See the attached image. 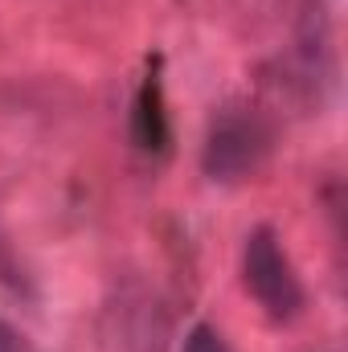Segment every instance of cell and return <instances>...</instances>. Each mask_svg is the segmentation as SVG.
Instances as JSON below:
<instances>
[{"instance_id":"cell-1","label":"cell","mask_w":348,"mask_h":352,"mask_svg":"<svg viewBox=\"0 0 348 352\" xmlns=\"http://www.w3.org/2000/svg\"><path fill=\"white\" fill-rule=\"evenodd\" d=\"M242 278L246 291L259 299V307L270 320H295L303 307V283L295 274V266L287 258L283 242L274 238V230H254L246 238L242 250Z\"/></svg>"},{"instance_id":"cell-2","label":"cell","mask_w":348,"mask_h":352,"mask_svg":"<svg viewBox=\"0 0 348 352\" xmlns=\"http://www.w3.org/2000/svg\"><path fill=\"white\" fill-rule=\"evenodd\" d=\"M266 148H270V131L262 127L259 115L242 111V107H226L209 123L201 164H205V173L213 180H238V176L259 168Z\"/></svg>"},{"instance_id":"cell-3","label":"cell","mask_w":348,"mask_h":352,"mask_svg":"<svg viewBox=\"0 0 348 352\" xmlns=\"http://www.w3.org/2000/svg\"><path fill=\"white\" fill-rule=\"evenodd\" d=\"M131 135H135V144L144 152H164L168 148V115H164V94H160V78L156 74H148L140 94H135Z\"/></svg>"},{"instance_id":"cell-4","label":"cell","mask_w":348,"mask_h":352,"mask_svg":"<svg viewBox=\"0 0 348 352\" xmlns=\"http://www.w3.org/2000/svg\"><path fill=\"white\" fill-rule=\"evenodd\" d=\"M180 352H230V344L221 340V332H217V328L197 324V328L184 336V349H180Z\"/></svg>"},{"instance_id":"cell-5","label":"cell","mask_w":348,"mask_h":352,"mask_svg":"<svg viewBox=\"0 0 348 352\" xmlns=\"http://www.w3.org/2000/svg\"><path fill=\"white\" fill-rule=\"evenodd\" d=\"M0 352H33V349L25 344V336H21L12 324H4V320H0Z\"/></svg>"}]
</instances>
